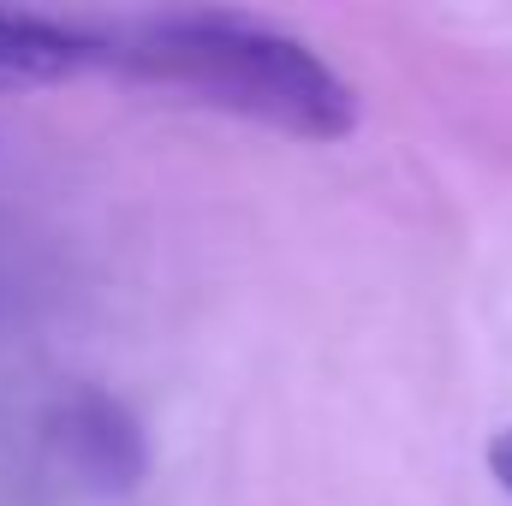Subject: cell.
<instances>
[{
    "instance_id": "cell-1",
    "label": "cell",
    "mask_w": 512,
    "mask_h": 506,
    "mask_svg": "<svg viewBox=\"0 0 512 506\" xmlns=\"http://www.w3.org/2000/svg\"><path fill=\"white\" fill-rule=\"evenodd\" d=\"M96 60L143 90L251 120V126L340 143L358 131V90L304 36L256 12H143L96 30Z\"/></svg>"
},
{
    "instance_id": "cell-2",
    "label": "cell",
    "mask_w": 512,
    "mask_h": 506,
    "mask_svg": "<svg viewBox=\"0 0 512 506\" xmlns=\"http://www.w3.org/2000/svg\"><path fill=\"white\" fill-rule=\"evenodd\" d=\"M48 435H54L60 465H66L84 489H96V495H126V489L143 483V465H149L143 429H137V417H131L120 399H108V393H96V387H78L72 399L54 405Z\"/></svg>"
},
{
    "instance_id": "cell-3",
    "label": "cell",
    "mask_w": 512,
    "mask_h": 506,
    "mask_svg": "<svg viewBox=\"0 0 512 506\" xmlns=\"http://www.w3.org/2000/svg\"><path fill=\"white\" fill-rule=\"evenodd\" d=\"M96 60V30L48 18V12H24V6H0V90L12 84H66Z\"/></svg>"
},
{
    "instance_id": "cell-4",
    "label": "cell",
    "mask_w": 512,
    "mask_h": 506,
    "mask_svg": "<svg viewBox=\"0 0 512 506\" xmlns=\"http://www.w3.org/2000/svg\"><path fill=\"white\" fill-rule=\"evenodd\" d=\"M489 471H495V483L512 495V423L495 435V441H489Z\"/></svg>"
}]
</instances>
